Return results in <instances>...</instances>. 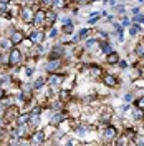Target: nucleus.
Here are the masks:
<instances>
[{"instance_id": "nucleus-1", "label": "nucleus", "mask_w": 144, "mask_h": 146, "mask_svg": "<svg viewBox=\"0 0 144 146\" xmlns=\"http://www.w3.org/2000/svg\"><path fill=\"white\" fill-rule=\"evenodd\" d=\"M20 62H22V53H20L18 48H13V50L10 52V65H12V66H17Z\"/></svg>"}, {"instance_id": "nucleus-2", "label": "nucleus", "mask_w": 144, "mask_h": 146, "mask_svg": "<svg viewBox=\"0 0 144 146\" xmlns=\"http://www.w3.org/2000/svg\"><path fill=\"white\" fill-rule=\"evenodd\" d=\"M15 135L20 138H28L30 136V128L27 126V123H20L17 128V131H15Z\"/></svg>"}, {"instance_id": "nucleus-3", "label": "nucleus", "mask_w": 144, "mask_h": 146, "mask_svg": "<svg viewBox=\"0 0 144 146\" xmlns=\"http://www.w3.org/2000/svg\"><path fill=\"white\" fill-rule=\"evenodd\" d=\"M20 15H22V18H23V22H27V23H30V22H33V10L30 9V7H25V9H22V12H20Z\"/></svg>"}, {"instance_id": "nucleus-4", "label": "nucleus", "mask_w": 144, "mask_h": 146, "mask_svg": "<svg viewBox=\"0 0 144 146\" xmlns=\"http://www.w3.org/2000/svg\"><path fill=\"white\" fill-rule=\"evenodd\" d=\"M118 135V131H116V128L114 126H106L104 128V131H103V136H104V139L106 141H109V139H114Z\"/></svg>"}, {"instance_id": "nucleus-5", "label": "nucleus", "mask_w": 144, "mask_h": 146, "mask_svg": "<svg viewBox=\"0 0 144 146\" xmlns=\"http://www.w3.org/2000/svg\"><path fill=\"white\" fill-rule=\"evenodd\" d=\"M10 40H12V43H13V45L22 43V42H23V33H22V32H18V30H13V32H12V35H10Z\"/></svg>"}, {"instance_id": "nucleus-6", "label": "nucleus", "mask_w": 144, "mask_h": 146, "mask_svg": "<svg viewBox=\"0 0 144 146\" xmlns=\"http://www.w3.org/2000/svg\"><path fill=\"white\" fill-rule=\"evenodd\" d=\"M103 83L106 85V86H116L118 85V80H116V76H113V75H104L103 76Z\"/></svg>"}, {"instance_id": "nucleus-7", "label": "nucleus", "mask_w": 144, "mask_h": 146, "mask_svg": "<svg viewBox=\"0 0 144 146\" xmlns=\"http://www.w3.org/2000/svg\"><path fill=\"white\" fill-rule=\"evenodd\" d=\"M88 68H90V75L93 78H99L103 75V70H101V66H98V65H91Z\"/></svg>"}, {"instance_id": "nucleus-8", "label": "nucleus", "mask_w": 144, "mask_h": 146, "mask_svg": "<svg viewBox=\"0 0 144 146\" xmlns=\"http://www.w3.org/2000/svg\"><path fill=\"white\" fill-rule=\"evenodd\" d=\"M119 62V53H116V52H109L108 56H106V63L109 65H114Z\"/></svg>"}, {"instance_id": "nucleus-9", "label": "nucleus", "mask_w": 144, "mask_h": 146, "mask_svg": "<svg viewBox=\"0 0 144 146\" xmlns=\"http://www.w3.org/2000/svg\"><path fill=\"white\" fill-rule=\"evenodd\" d=\"M33 22H35L36 25H42L45 22V12L43 10H38L35 15H33Z\"/></svg>"}, {"instance_id": "nucleus-10", "label": "nucleus", "mask_w": 144, "mask_h": 146, "mask_svg": "<svg viewBox=\"0 0 144 146\" xmlns=\"http://www.w3.org/2000/svg\"><path fill=\"white\" fill-rule=\"evenodd\" d=\"M43 38H45V35H43L42 32H33L32 36H30V42H33V43H42Z\"/></svg>"}, {"instance_id": "nucleus-11", "label": "nucleus", "mask_w": 144, "mask_h": 146, "mask_svg": "<svg viewBox=\"0 0 144 146\" xmlns=\"http://www.w3.org/2000/svg\"><path fill=\"white\" fill-rule=\"evenodd\" d=\"M58 66H60V60L58 58H52L48 65H46V70L48 72H55V70H58Z\"/></svg>"}, {"instance_id": "nucleus-12", "label": "nucleus", "mask_w": 144, "mask_h": 146, "mask_svg": "<svg viewBox=\"0 0 144 146\" xmlns=\"http://www.w3.org/2000/svg\"><path fill=\"white\" fill-rule=\"evenodd\" d=\"M43 139H45V133H43V131H36L35 135H33V143H35V145L43 143Z\"/></svg>"}, {"instance_id": "nucleus-13", "label": "nucleus", "mask_w": 144, "mask_h": 146, "mask_svg": "<svg viewBox=\"0 0 144 146\" xmlns=\"http://www.w3.org/2000/svg\"><path fill=\"white\" fill-rule=\"evenodd\" d=\"M55 20H56V15H55L53 10H52V12H46V13H45V22L48 23V25H52Z\"/></svg>"}, {"instance_id": "nucleus-14", "label": "nucleus", "mask_w": 144, "mask_h": 146, "mask_svg": "<svg viewBox=\"0 0 144 146\" xmlns=\"http://www.w3.org/2000/svg\"><path fill=\"white\" fill-rule=\"evenodd\" d=\"M134 52H136V55H139V56H144V40H141V42L136 45Z\"/></svg>"}, {"instance_id": "nucleus-15", "label": "nucleus", "mask_w": 144, "mask_h": 146, "mask_svg": "<svg viewBox=\"0 0 144 146\" xmlns=\"http://www.w3.org/2000/svg\"><path fill=\"white\" fill-rule=\"evenodd\" d=\"M61 80H63V76H58V75H52L50 76V83H52V86H56V85H60L61 83Z\"/></svg>"}, {"instance_id": "nucleus-16", "label": "nucleus", "mask_w": 144, "mask_h": 146, "mask_svg": "<svg viewBox=\"0 0 144 146\" xmlns=\"http://www.w3.org/2000/svg\"><path fill=\"white\" fill-rule=\"evenodd\" d=\"M52 5H53V9H63L66 2L65 0H52Z\"/></svg>"}, {"instance_id": "nucleus-17", "label": "nucleus", "mask_w": 144, "mask_h": 146, "mask_svg": "<svg viewBox=\"0 0 144 146\" xmlns=\"http://www.w3.org/2000/svg\"><path fill=\"white\" fill-rule=\"evenodd\" d=\"M12 45H13V43H12V40H3V42L0 43V46H2L3 50H7V48H10Z\"/></svg>"}, {"instance_id": "nucleus-18", "label": "nucleus", "mask_w": 144, "mask_h": 146, "mask_svg": "<svg viewBox=\"0 0 144 146\" xmlns=\"http://www.w3.org/2000/svg\"><path fill=\"white\" fill-rule=\"evenodd\" d=\"M12 118H15V110H13V108H10L9 111H7V116H5V119H7V121H10Z\"/></svg>"}, {"instance_id": "nucleus-19", "label": "nucleus", "mask_w": 144, "mask_h": 146, "mask_svg": "<svg viewBox=\"0 0 144 146\" xmlns=\"http://www.w3.org/2000/svg\"><path fill=\"white\" fill-rule=\"evenodd\" d=\"M63 32H65V33H71V32H73V25L70 23V22H68V23H65Z\"/></svg>"}, {"instance_id": "nucleus-20", "label": "nucleus", "mask_w": 144, "mask_h": 146, "mask_svg": "<svg viewBox=\"0 0 144 146\" xmlns=\"http://www.w3.org/2000/svg\"><path fill=\"white\" fill-rule=\"evenodd\" d=\"M88 33H90V28H85L83 32H80V35L76 36V40H81V38H85V36L88 35Z\"/></svg>"}, {"instance_id": "nucleus-21", "label": "nucleus", "mask_w": 144, "mask_h": 146, "mask_svg": "<svg viewBox=\"0 0 144 146\" xmlns=\"http://www.w3.org/2000/svg\"><path fill=\"white\" fill-rule=\"evenodd\" d=\"M139 75H141V73H139V70H137V68L131 70V78H133V80H137V78H139Z\"/></svg>"}, {"instance_id": "nucleus-22", "label": "nucleus", "mask_w": 144, "mask_h": 146, "mask_svg": "<svg viewBox=\"0 0 144 146\" xmlns=\"http://www.w3.org/2000/svg\"><path fill=\"white\" fill-rule=\"evenodd\" d=\"M139 32V25H131V28H129V33L131 35H136Z\"/></svg>"}, {"instance_id": "nucleus-23", "label": "nucleus", "mask_w": 144, "mask_h": 146, "mask_svg": "<svg viewBox=\"0 0 144 146\" xmlns=\"http://www.w3.org/2000/svg\"><path fill=\"white\" fill-rule=\"evenodd\" d=\"M61 119H63V115H55L53 118H52V121H53L55 125H58V123H60Z\"/></svg>"}, {"instance_id": "nucleus-24", "label": "nucleus", "mask_w": 144, "mask_h": 146, "mask_svg": "<svg viewBox=\"0 0 144 146\" xmlns=\"http://www.w3.org/2000/svg\"><path fill=\"white\" fill-rule=\"evenodd\" d=\"M136 106H137L139 110H144V96H143V98H139V100L136 101Z\"/></svg>"}, {"instance_id": "nucleus-25", "label": "nucleus", "mask_w": 144, "mask_h": 146, "mask_svg": "<svg viewBox=\"0 0 144 146\" xmlns=\"http://www.w3.org/2000/svg\"><path fill=\"white\" fill-rule=\"evenodd\" d=\"M28 118H30V115H22V116H18V123H27Z\"/></svg>"}, {"instance_id": "nucleus-26", "label": "nucleus", "mask_w": 144, "mask_h": 146, "mask_svg": "<svg viewBox=\"0 0 144 146\" xmlns=\"http://www.w3.org/2000/svg\"><path fill=\"white\" fill-rule=\"evenodd\" d=\"M43 85H45V80H43V78H38L36 83H35V88H42Z\"/></svg>"}, {"instance_id": "nucleus-27", "label": "nucleus", "mask_w": 144, "mask_h": 146, "mask_svg": "<svg viewBox=\"0 0 144 146\" xmlns=\"http://www.w3.org/2000/svg\"><path fill=\"white\" fill-rule=\"evenodd\" d=\"M61 100H63V101L70 100V93H68V91H61Z\"/></svg>"}, {"instance_id": "nucleus-28", "label": "nucleus", "mask_w": 144, "mask_h": 146, "mask_svg": "<svg viewBox=\"0 0 144 146\" xmlns=\"http://www.w3.org/2000/svg\"><path fill=\"white\" fill-rule=\"evenodd\" d=\"M124 136H127V138H134V136H136V131H134V129H133V131H131V129H127Z\"/></svg>"}, {"instance_id": "nucleus-29", "label": "nucleus", "mask_w": 144, "mask_h": 146, "mask_svg": "<svg viewBox=\"0 0 144 146\" xmlns=\"http://www.w3.org/2000/svg\"><path fill=\"white\" fill-rule=\"evenodd\" d=\"M134 118L136 119H141V111H139V108H137V106L134 108Z\"/></svg>"}, {"instance_id": "nucleus-30", "label": "nucleus", "mask_w": 144, "mask_h": 146, "mask_svg": "<svg viewBox=\"0 0 144 146\" xmlns=\"http://www.w3.org/2000/svg\"><path fill=\"white\" fill-rule=\"evenodd\" d=\"M103 50H104V52H106V53H109V52H111V46H109V43H103Z\"/></svg>"}, {"instance_id": "nucleus-31", "label": "nucleus", "mask_w": 144, "mask_h": 146, "mask_svg": "<svg viewBox=\"0 0 144 146\" xmlns=\"http://www.w3.org/2000/svg\"><path fill=\"white\" fill-rule=\"evenodd\" d=\"M134 22H139V23H144V17H143V15H136V17H134Z\"/></svg>"}, {"instance_id": "nucleus-32", "label": "nucleus", "mask_w": 144, "mask_h": 146, "mask_svg": "<svg viewBox=\"0 0 144 146\" xmlns=\"http://www.w3.org/2000/svg\"><path fill=\"white\" fill-rule=\"evenodd\" d=\"M10 13H12V15H17V13H18V7H13V9H12V12H10Z\"/></svg>"}, {"instance_id": "nucleus-33", "label": "nucleus", "mask_w": 144, "mask_h": 146, "mask_svg": "<svg viewBox=\"0 0 144 146\" xmlns=\"http://www.w3.org/2000/svg\"><path fill=\"white\" fill-rule=\"evenodd\" d=\"M0 13H5V3L0 5Z\"/></svg>"}, {"instance_id": "nucleus-34", "label": "nucleus", "mask_w": 144, "mask_h": 146, "mask_svg": "<svg viewBox=\"0 0 144 146\" xmlns=\"http://www.w3.org/2000/svg\"><path fill=\"white\" fill-rule=\"evenodd\" d=\"M118 63H119V66H121V68H126V62H118Z\"/></svg>"}, {"instance_id": "nucleus-35", "label": "nucleus", "mask_w": 144, "mask_h": 146, "mask_svg": "<svg viewBox=\"0 0 144 146\" xmlns=\"http://www.w3.org/2000/svg\"><path fill=\"white\" fill-rule=\"evenodd\" d=\"M86 45H88V46H93V45H94V40H88V43H86Z\"/></svg>"}, {"instance_id": "nucleus-36", "label": "nucleus", "mask_w": 144, "mask_h": 146, "mask_svg": "<svg viewBox=\"0 0 144 146\" xmlns=\"http://www.w3.org/2000/svg\"><path fill=\"white\" fill-rule=\"evenodd\" d=\"M96 20H98V17H93V18H90V23H94Z\"/></svg>"}, {"instance_id": "nucleus-37", "label": "nucleus", "mask_w": 144, "mask_h": 146, "mask_svg": "<svg viewBox=\"0 0 144 146\" xmlns=\"http://www.w3.org/2000/svg\"><path fill=\"white\" fill-rule=\"evenodd\" d=\"M78 2H80V3H88L90 0H78Z\"/></svg>"}, {"instance_id": "nucleus-38", "label": "nucleus", "mask_w": 144, "mask_h": 146, "mask_svg": "<svg viewBox=\"0 0 144 146\" xmlns=\"http://www.w3.org/2000/svg\"><path fill=\"white\" fill-rule=\"evenodd\" d=\"M43 3H52V0H42Z\"/></svg>"}, {"instance_id": "nucleus-39", "label": "nucleus", "mask_w": 144, "mask_h": 146, "mask_svg": "<svg viewBox=\"0 0 144 146\" xmlns=\"http://www.w3.org/2000/svg\"><path fill=\"white\" fill-rule=\"evenodd\" d=\"M0 2H2V3H7V2H10V0H0Z\"/></svg>"}, {"instance_id": "nucleus-40", "label": "nucleus", "mask_w": 144, "mask_h": 146, "mask_svg": "<svg viewBox=\"0 0 144 146\" xmlns=\"http://www.w3.org/2000/svg\"><path fill=\"white\" fill-rule=\"evenodd\" d=\"M139 2H144V0H139Z\"/></svg>"}]
</instances>
